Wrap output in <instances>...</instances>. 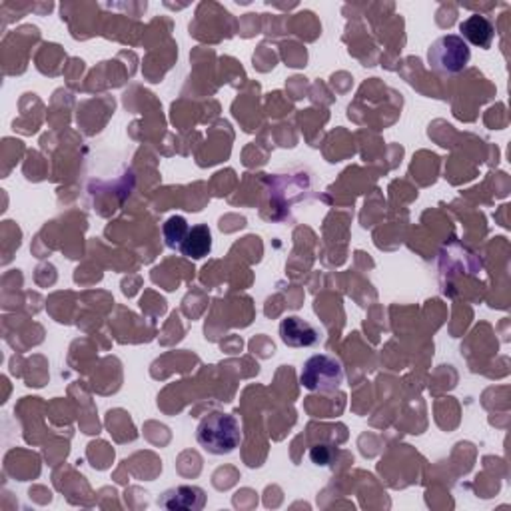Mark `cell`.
I'll list each match as a JSON object with an SVG mask.
<instances>
[{"instance_id":"obj_1","label":"cell","mask_w":511,"mask_h":511,"mask_svg":"<svg viewBox=\"0 0 511 511\" xmlns=\"http://www.w3.org/2000/svg\"><path fill=\"white\" fill-rule=\"evenodd\" d=\"M196 442L212 456H228L242 443L240 421L226 411H210L196 427Z\"/></svg>"},{"instance_id":"obj_2","label":"cell","mask_w":511,"mask_h":511,"mask_svg":"<svg viewBox=\"0 0 511 511\" xmlns=\"http://www.w3.org/2000/svg\"><path fill=\"white\" fill-rule=\"evenodd\" d=\"M472 60V51L459 35H445L434 40L427 48V64L437 75H459Z\"/></svg>"},{"instance_id":"obj_3","label":"cell","mask_w":511,"mask_h":511,"mask_svg":"<svg viewBox=\"0 0 511 511\" xmlns=\"http://www.w3.org/2000/svg\"><path fill=\"white\" fill-rule=\"evenodd\" d=\"M299 384L310 392L330 394L344 384V368L328 354H315L304 362L299 371Z\"/></svg>"},{"instance_id":"obj_4","label":"cell","mask_w":511,"mask_h":511,"mask_svg":"<svg viewBox=\"0 0 511 511\" xmlns=\"http://www.w3.org/2000/svg\"><path fill=\"white\" fill-rule=\"evenodd\" d=\"M206 504V493L198 485H178L158 498V506L170 511H200Z\"/></svg>"},{"instance_id":"obj_5","label":"cell","mask_w":511,"mask_h":511,"mask_svg":"<svg viewBox=\"0 0 511 511\" xmlns=\"http://www.w3.org/2000/svg\"><path fill=\"white\" fill-rule=\"evenodd\" d=\"M280 338L288 347H310L320 339L318 330L310 322L299 318V315H288L280 323Z\"/></svg>"},{"instance_id":"obj_6","label":"cell","mask_w":511,"mask_h":511,"mask_svg":"<svg viewBox=\"0 0 511 511\" xmlns=\"http://www.w3.org/2000/svg\"><path fill=\"white\" fill-rule=\"evenodd\" d=\"M459 36L466 40L467 46L474 44L477 48H483V51L491 48L493 38H496V27H493V22L483 14L467 16V19L459 24Z\"/></svg>"},{"instance_id":"obj_7","label":"cell","mask_w":511,"mask_h":511,"mask_svg":"<svg viewBox=\"0 0 511 511\" xmlns=\"http://www.w3.org/2000/svg\"><path fill=\"white\" fill-rule=\"evenodd\" d=\"M210 250H212V232L206 224H198V226H192L186 234V238L182 242V246L178 248V252L186 258H192V259H200L210 254Z\"/></svg>"},{"instance_id":"obj_8","label":"cell","mask_w":511,"mask_h":511,"mask_svg":"<svg viewBox=\"0 0 511 511\" xmlns=\"http://www.w3.org/2000/svg\"><path fill=\"white\" fill-rule=\"evenodd\" d=\"M188 230H190V226H188V222H186V218H182V216L168 218V220L164 222V228H162V234H164V240H166V246L172 248V250L180 248Z\"/></svg>"},{"instance_id":"obj_9","label":"cell","mask_w":511,"mask_h":511,"mask_svg":"<svg viewBox=\"0 0 511 511\" xmlns=\"http://www.w3.org/2000/svg\"><path fill=\"white\" fill-rule=\"evenodd\" d=\"M310 458L315 466H328L330 464V453L326 445H315L310 451Z\"/></svg>"}]
</instances>
